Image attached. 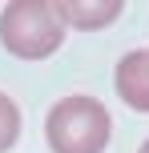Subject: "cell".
Segmentation results:
<instances>
[{
    "instance_id": "6da1fadb",
    "label": "cell",
    "mask_w": 149,
    "mask_h": 153,
    "mask_svg": "<svg viewBox=\"0 0 149 153\" xmlns=\"http://www.w3.org/2000/svg\"><path fill=\"white\" fill-rule=\"evenodd\" d=\"M64 16L61 4L48 0H12L0 12V45L16 61H44L64 45Z\"/></svg>"
},
{
    "instance_id": "7a4b0ae2",
    "label": "cell",
    "mask_w": 149,
    "mask_h": 153,
    "mask_svg": "<svg viewBox=\"0 0 149 153\" xmlns=\"http://www.w3.org/2000/svg\"><path fill=\"white\" fill-rule=\"evenodd\" d=\"M109 133V109L97 97H64L44 117V141L53 153H105Z\"/></svg>"
},
{
    "instance_id": "3957f363",
    "label": "cell",
    "mask_w": 149,
    "mask_h": 153,
    "mask_svg": "<svg viewBox=\"0 0 149 153\" xmlns=\"http://www.w3.org/2000/svg\"><path fill=\"white\" fill-rule=\"evenodd\" d=\"M113 89L137 113H149V48H137V53H125L117 61V73H113Z\"/></svg>"
},
{
    "instance_id": "277c9868",
    "label": "cell",
    "mask_w": 149,
    "mask_h": 153,
    "mask_svg": "<svg viewBox=\"0 0 149 153\" xmlns=\"http://www.w3.org/2000/svg\"><path fill=\"white\" fill-rule=\"evenodd\" d=\"M121 12H125V4H121V0H89V4H85V0H61V16H64V24L85 28V32L113 24Z\"/></svg>"
},
{
    "instance_id": "5b68a950",
    "label": "cell",
    "mask_w": 149,
    "mask_h": 153,
    "mask_svg": "<svg viewBox=\"0 0 149 153\" xmlns=\"http://www.w3.org/2000/svg\"><path fill=\"white\" fill-rule=\"evenodd\" d=\"M16 141H20V109L12 97L0 93V153H8Z\"/></svg>"
},
{
    "instance_id": "8992f818",
    "label": "cell",
    "mask_w": 149,
    "mask_h": 153,
    "mask_svg": "<svg viewBox=\"0 0 149 153\" xmlns=\"http://www.w3.org/2000/svg\"><path fill=\"white\" fill-rule=\"evenodd\" d=\"M137 153H149V141H145V145H141V149H137Z\"/></svg>"
}]
</instances>
